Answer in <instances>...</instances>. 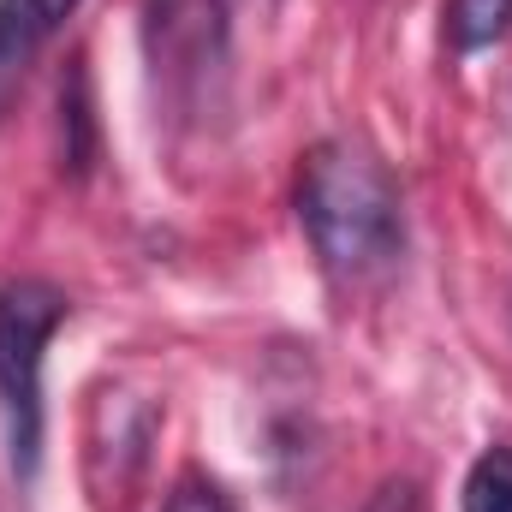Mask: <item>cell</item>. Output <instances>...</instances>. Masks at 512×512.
I'll use <instances>...</instances> for the list:
<instances>
[{"label":"cell","instance_id":"6da1fadb","mask_svg":"<svg viewBox=\"0 0 512 512\" xmlns=\"http://www.w3.org/2000/svg\"><path fill=\"white\" fill-rule=\"evenodd\" d=\"M298 227L334 280H370L405 251V203L382 155L322 137L298 167Z\"/></svg>","mask_w":512,"mask_h":512},{"label":"cell","instance_id":"7a4b0ae2","mask_svg":"<svg viewBox=\"0 0 512 512\" xmlns=\"http://www.w3.org/2000/svg\"><path fill=\"white\" fill-rule=\"evenodd\" d=\"M66 316L72 298L54 280L24 274L0 286V435L18 483H30L42 465V358Z\"/></svg>","mask_w":512,"mask_h":512},{"label":"cell","instance_id":"3957f363","mask_svg":"<svg viewBox=\"0 0 512 512\" xmlns=\"http://www.w3.org/2000/svg\"><path fill=\"white\" fill-rule=\"evenodd\" d=\"M227 0H143V54L173 114H203L227 72Z\"/></svg>","mask_w":512,"mask_h":512},{"label":"cell","instance_id":"277c9868","mask_svg":"<svg viewBox=\"0 0 512 512\" xmlns=\"http://www.w3.org/2000/svg\"><path fill=\"white\" fill-rule=\"evenodd\" d=\"M78 12V0H0V108L24 66L60 36V24Z\"/></svg>","mask_w":512,"mask_h":512},{"label":"cell","instance_id":"5b68a950","mask_svg":"<svg viewBox=\"0 0 512 512\" xmlns=\"http://www.w3.org/2000/svg\"><path fill=\"white\" fill-rule=\"evenodd\" d=\"M90 167H96V102H90L84 60H72L60 78V173L84 179Z\"/></svg>","mask_w":512,"mask_h":512},{"label":"cell","instance_id":"8992f818","mask_svg":"<svg viewBox=\"0 0 512 512\" xmlns=\"http://www.w3.org/2000/svg\"><path fill=\"white\" fill-rule=\"evenodd\" d=\"M512 24V0H447V42L459 54L495 48Z\"/></svg>","mask_w":512,"mask_h":512},{"label":"cell","instance_id":"52a82bcc","mask_svg":"<svg viewBox=\"0 0 512 512\" xmlns=\"http://www.w3.org/2000/svg\"><path fill=\"white\" fill-rule=\"evenodd\" d=\"M459 512H512V447L477 453V465L465 471Z\"/></svg>","mask_w":512,"mask_h":512},{"label":"cell","instance_id":"ba28073f","mask_svg":"<svg viewBox=\"0 0 512 512\" xmlns=\"http://www.w3.org/2000/svg\"><path fill=\"white\" fill-rule=\"evenodd\" d=\"M161 512H233V501H227V489L209 483V477H179L173 495L161 501Z\"/></svg>","mask_w":512,"mask_h":512}]
</instances>
